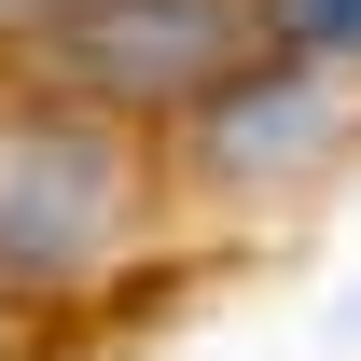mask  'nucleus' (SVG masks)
I'll list each match as a JSON object with an SVG mask.
<instances>
[{
  "label": "nucleus",
  "mask_w": 361,
  "mask_h": 361,
  "mask_svg": "<svg viewBox=\"0 0 361 361\" xmlns=\"http://www.w3.org/2000/svg\"><path fill=\"white\" fill-rule=\"evenodd\" d=\"M111 236H126V153H111V126L42 111V126L0 139V278L56 292V278H84Z\"/></svg>",
  "instance_id": "nucleus-1"
},
{
  "label": "nucleus",
  "mask_w": 361,
  "mask_h": 361,
  "mask_svg": "<svg viewBox=\"0 0 361 361\" xmlns=\"http://www.w3.org/2000/svg\"><path fill=\"white\" fill-rule=\"evenodd\" d=\"M42 56L84 97H209L236 70V14L223 0H56Z\"/></svg>",
  "instance_id": "nucleus-2"
},
{
  "label": "nucleus",
  "mask_w": 361,
  "mask_h": 361,
  "mask_svg": "<svg viewBox=\"0 0 361 361\" xmlns=\"http://www.w3.org/2000/svg\"><path fill=\"white\" fill-rule=\"evenodd\" d=\"M334 84H306V70H223V84L195 97V153L223 180H278V167H319L334 153Z\"/></svg>",
  "instance_id": "nucleus-3"
},
{
  "label": "nucleus",
  "mask_w": 361,
  "mask_h": 361,
  "mask_svg": "<svg viewBox=\"0 0 361 361\" xmlns=\"http://www.w3.org/2000/svg\"><path fill=\"white\" fill-rule=\"evenodd\" d=\"M278 42L292 56H361V0H278Z\"/></svg>",
  "instance_id": "nucleus-4"
},
{
  "label": "nucleus",
  "mask_w": 361,
  "mask_h": 361,
  "mask_svg": "<svg viewBox=\"0 0 361 361\" xmlns=\"http://www.w3.org/2000/svg\"><path fill=\"white\" fill-rule=\"evenodd\" d=\"M0 14H28V0H0ZM42 14H56V0H42Z\"/></svg>",
  "instance_id": "nucleus-5"
},
{
  "label": "nucleus",
  "mask_w": 361,
  "mask_h": 361,
  "mask_svg": "<svg viewBox=\"0 0 361 361\" xmlns=\"http://www.w3.org/2000/svg\"><path fill=\"white\" fill-rule=\"evenodd\" d=\"M348 334H361V292H348Z\"/></svg>",
  "instance_id": "nucleus-6"
}]
</instances>
